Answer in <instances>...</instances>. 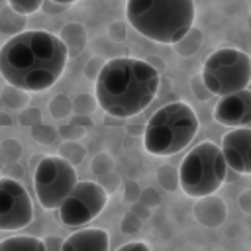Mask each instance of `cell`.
Returning a JSON list of instances; mask_svg holds the SVG:
<instances>
[{"mask_svg":"<svg viewBox=\"0 0 251 251\" xmlns=\"http://www.w3.org/2000/svg\"><path fill=\"white\" fill-rule=\"evenodd\" d=\"M108 202L106 190L94 180H78L57 208L59 222L67 227H80L100 216Z\"/></svg>","mask_w":251,"mask_h":251,"instance_id":"obj_8","label":"cell"},{"mask_svg":"<svg viewBox=\"0 0 251 251\" xmlns=\"http://www.w3.org/2000/svg\"><path fill=\"white\" fill-rule=\"evenodd\" d=\"M20 155H22V145L18 139H6L0 145V163L12 165L20 159Z\"/></svg>","mask_w":251,"mask_h":251,"instance_id":"obj_19","label":"cell"},{"mask_svg":"<svg viewBox=\"0 0 251 251\" xmlns=\"http://www.w3.org/2000/svg\"><path fill=\"white\" fill-rule=\"evenodd\" d=\"M190 86H192V92H194V96H196L198 100H210V98H212V94H210V92H208V88L204 86V82H202L200 75H198V76H192Z\"/></svg>","mask_w":251,"mask_h":251,"instance_id":"obj_26","label":"cell"},{"mask_svg":"<svg viewBox=\"0 0 251 251\" xmlns=\"http://www.w3.org/2000/svg\"><path fill=\"white\" fill-rule=\"evenodd\" d=\"M0 31L12 33V35L25 31V16L16 14L12 8H4L0 12Z\"/></svg>","mask_w":251,"mask_h":251,"instance_id":"obj_17","label":"cell"},{"mask_svg":"<svg viewBox=\"0 0 251 251\" xmlns=\"http://www.w3.org/2000/svg\"><path fill=\"white\" fill-rule=\"evenodd\" d=\"M192 214L194 218L206 226V227H218L226 222V216H227V208H226V202L214 194L210 196H202V198H196V204L192 208Z\"/></svg>","mask_w":251,"mask_h":251,"instance_id":"obj_13","label":"cell"},{"mask_svg":"<svg viewBox=\"0 0 251 251\" xmlns=\"http://www.w3.org/2000/svg\"><path fill=\"white\" fill-rule=\"evenodd\" d=\"M226 175L227 165L222 157L220 145L214 141H202L194 145L176 171L178 186L190 198L214 194L226 182Z\"/></svg>","mask_w":251,"mask_h":251,"instance_id":"obj_5","label":"cell"},{"mask_svg":"<svg viewBox=\"0 0 251 251\" xmlns=\"http://www.w3.org/2000/svg\"><path fill=\"white\" fill-rule=\"evenodd\" d=\"M73 110L76 114H90L94 110V98L90 94H78V98L73 102Z\"/></svg>","mask_w":251,"mask_h":251,"instance_id":"obj_24","label":"cell"},{"mask_svg":"<svg viewBox=\"0 0 251 251\" xmlns=\"http://www.w3.org/2000/svg\"><path fill=\"white\" fill-rule=\"evenodd\" d=\"M92 171H94L96 175H100V176L112 173V159H110V155L100 153V155L92 161Z\"/></svg>","mask_w":251,"mask_h":251,"instance_id":"obj_25","label":"cell"},{"mask_svg":"<svg viewBox=\"0 0 251 251\" xmlns=\"http://www.w3.org/2000/svg\"><path fill=\"white\" fill-rule=\"evenodd\" d=\"M41 2L43 0H8V8H12L16 14L29 16L41 8Z\"/></svg>","mask_w":251,"mask_h":251,"instance_id":"obj_21","label":"cell"},{"mask_svg":"<svg viewBox=\"0 0 251 251\" xmlns=\"http://www.w3.org/2000/svg\"><path fill=\"white\" fill-rule=\"evenodd\" d=\"M200 78L212 96H227L247 90L251 82V57L233 47H220L202 65Z\"/></svg>","mask_w":251,"mask_h":251,"instance_id":"obj_6","label":"cell"},{"mask_svg":"<svg viewBox=\"0 0 251 251\" xmlns=\"http://www.w3.org/2000/svg\"><path fill=\"white\" fill-rule=\"evenodd\" d=\"M39 10H43L47 16H57V14L65 12V10H67V6H63V4H57V2H51V0H43Z\"/></svg>","mask_w":251,"mask_h":251,"instance_id":"obj_27","label":"cell"},{"mask_svg":"<svg viewBox=\"0 0 251 251\" xmlns=\"http://www.w3.org/2000/svg\"><path fill=\"white\" fill-rule=\"evenodd\" d=\"M65 49H67V57H78L84 47H86V29L84 25L76 24V22H69L61 27V35H57Z\"/></svg>","mask_w":251,"mask_h":251,"instance_id":"obj_14","label":"cell"},{"mask_svg":"<svg viewBox=\"0 0 251 251\" xmlns=\"http://www.w3.org/2000/svg\"><path fill=\"white\" fill-rule=\"evenodd\" d=\"M67 59V49L55 33L43 29L22 31L0 47V75L8 86L24 92H43L59 80Z\"/></svg>","mask_w":251,"mask_h":251,"instance_id":"obj_1","label":"cell"},{"mask_svg":"<svg viewBox=\"0 0 251 251\" xmlns=\"http://www.w3.org/2000/svg\"><path fill=\"white\" fill-rule=\"evenodd\" d=\"M161 75L143 59L116 57L102 65L94 98L114 118H131L143 112L157 96Z\"/></svg>","mask_w":251,"mask_h":251,"instance_id":"obj_2","label":"cell"},{"mask_svg":"<svg viewBox=\"0 0 251 251\" xmlns=\"http://www.w3.org/2000/svg\"><path fill=\"white\" fill-rule=\"evenodd\" d=\"M116 251H151V249L143 241H129V243H124L122 247H118Z\"/></svg>","mask_w":251,"mask_h":251,"instance_id":"obj_30","label":"cell"},{"mask_svg":"<svg viewBox=\"0 0 251 251\" xmlns=\"http://www.w3.org/2000/svg\"><path fill=\"white\" fill-rule=\"evenodd\" d=\"M222 157L229 171L237 175L251 173V129L233 127L222 137Z\"/></svg>","mask_w":251,"mask_h":251,"instance_id":"obj_10","label":"cell"},{"mask_svg":"<svg viewBox=\"0 0 251 251\" xmlns=\"http://www.w3.org/2000/svg\"><path fill=\"white\" fill-rule=\"evenodd\" d=\"M198 116L182 100L161 106L145 124L143 147L149 155L169 157L182 151L198 131Z\"/></svg>","mask_w":251,"mask_h":251,"instance_id":"obj_4","label":"cell"},{"mask_svg":"<svg viewBox=\"0 0 251 251\" xmlns=\"http://www.w3.org/2000/svg\"><path fill=\"white\" fill-rule=\"evenodd\" d=\"M100 63H102V61H100L98 57L88 61V65H86L84 73H86V76H88L90 80H96V76H98V73H100V69H102V65H100Z\"/></svg>","mask_w":251,"mask_h":251,"instance_id":"obj_28","label":"cell"},{"mask_svg":"<svg viewBox=\"0 0 251 251\" xmlns=\"http://www.w3.org/2000/svg\"><path fill=\"white\" fill-rule=\"evenodd\" d=\"M0 251H45L43 239L33 235H14L0 241Z\"/></svg>","mask_w":251,"mask_h":251,"instance_id":"obj_15","label":"cell"},{"mask_svg":"<svg viewBox=\"0 0 251 251\" xmlns=\"http://www.w3.org/2000/svg\"><path fill=\"white\" fill-rule=\"evenodd\" d=\"M249 196H251V190H245V192L241 194V198H239V200H241V208H243L245 212H251V206L247 204V198H249Z\"/></svg>","mask_w":251,"mask_h":251,"instance_id":"obj_32","label":"cell"},{"mask_svg":"<svg viewBox=\"0 0 251 251\" xmlns=\"http://www.w3.org/2000/svg\"><path fill=\"white\" fill-rule=\"evenodd\" d=\"M61 243H63V239L57 237V235H47V237L43 239L45 251H61Z\"/></svg>","mask_w":251,"mask_h":251,"instance_id":"obj_29","label":"cell"},{"mask_svg":"<svg viewBox=\"0 0 251 251\" xmlns=\"http://www.w3.org/2000/svg\"><path fill=\"white\" fill-rule=\"evenodd\" d=\"M33 220V206L25 186L12 178H0V229L16 231Z\"/></svg>","mask_w":251,"mask_h":251,"instance_id":"obj_9","label":"cell"},{"mask_svg":"<svg viewBox=\"0 0 251 251\" xmlns=\"http://www.w3.org/2000/svg\"><path fill=\"white\" fill-rule=\"evenodd\" d=\"M147 65H151L159 75H161V71L165 69V63H163V59H159V57H147V59H143Z\"/></svg>","mask_w":251,"mask_h":251,"instance_id":"obj_31","label":"cell"},{"mask_svg":"<svg viewBox=\"0 0 251 251\" xmlns=\"http://www.w3.org/2000/svg\"><path fill=\"white\" fill-rule=\"evenodd\" d=\"M194 0H127L126 20L143 37L175 45L194 27Z\"/></svg>","mask_w":251,"mask_h":251,"instance_id":"obj_3","label":"cell"},{"mask_svg":"<svg viewBox=\"0 0 251 251\" xmlns=\"http://www.w3.org/2000/svg\"><path fill=\"white\" fill-rule=\"evenodd\" d=\"M157 176H159V184H161L165 190H175V178L178 180V176H176V171H175L171 165H163V167L159 169Z\"/></svg>","mask_w":251,"mask_h":251,"instance_id":"obj_22","label":"cell"},{"mask_svg":"<svg viewBox=\"0 0 251 251\" xmlns=\"http://www.w3.org/2000/svg\"><path fill=\"white\" fill-rule=\"evenodd\" d=\"M202 41H204L202 31L196 29V27H190V29L186 31V35L175 43V51H176L180 57H192V55L198 53V49L202 47Z\"/></svg>","mask_w":251,"mask_h":251,"instance_id":"obj_16","label":"cell"},{"mask_svg":"<svg viewBox=\"0 0 251 251\" xmlns=\"http://www.w3.org/2000/svg\"><path fill=\"white\" fill-rule=\"evenodd\" d=\"M84 153H86V149L82 145H78V141H63V145L59 149V157L65 159L67 163H71L73 167L82 163Z\"/></svg>","mask_w":251,"mask_h":251,"instance_id":"obj_18","label":"cell"},{"mask_svg":"<svg viewBox=\"0 0 251 251\" xmlns=\"http://www.w3.org/2000/svg\"><path fill=\"white\" fill-rule=\"evenodd\" d=\"M110 235L100 227H84L71 233L63 243L61 251H108Z\"/></svg>","mask_w":251,"mask_h":251,"instance_id":"obj_12","label":"cell"},{"mask_svg":"<svg viewBox=\"0 0 251 251\" xmlns=\"http://www.w3.org/2000/svg\"><path fill=\"white\" fill-rule=\"evenodd\" d=\"M51 2H57V4H63V6H71V4H75L78 0H51Z\"/></svg>","mask_w":251,"mask_h":251,"instance_id":"obj_33","label":"cell"},{"mask_svg":"<svg viewBox=\"0 0 251 251\" xmlns=\"http://www.w3.org/2000/svg\"><path fill=\"white\" fill-rule=\"evenodd\" d=\"M73 110V102L65 96V94H57L51 102H49V112L55 120H61V118H67Z\"/></svg>","mask_w":251,"mask_h":251,"instance_id":"obj_20","label":"cell"},{"mask_svg":"<svg viewBox=\"0 0 251 251\" xmlns=\"http://www.w3.org/2000/svg\"><path fill=\"white\" fill-rule=\"evenodd\" d=\"M78 182L76 171L59 155L41 157L33 173V190L45 210H57L63 198Z\"/></svg>","mask_w":251,"mask_h":251,"instance_id":"obj_7","label":"cell"},{"mask_svg":"<svg viewBox=\"0 0 251 251\" xmlns=\"http://www.w3.org/2000/svg\"><path fill=\"white\" fill-rule=\"evenodd\" d=\"M214 120L226 127H247L251 124V92L239 90L222 96L214 106Z\"/></svg>","mask_w":251,"mask_h":251,"instance_id":"obj_11","label":"cell"},{"mask_svg":"<svg viewBox=\"0 0 251 251\" xmlns=\"http://www.w3.org/2000/svg\"><path fill=\"white\" fill-rule=\"evenodd\" d=\"M31 135L35 137V141H39V143H43V145H49V143H53V141H55V131H53L51 127L43 126V124L33 126Z\"/></svg>","mask_w":251,"mask_h":251,"instance_id":"obj_23","label":"cell"}]
</instances>
